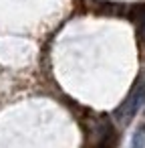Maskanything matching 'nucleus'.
<instances>
[{
	"instance_id": "obj_2",
	"label": "nucleus",
	"mask_w": 145,
	"mask_h": 148,
	"mask_svg": "<svg viewBox=\"0 0 145 148\" xmlns=\"http://www.w3.org/2000/svg\"><path fill=\"white\" fill-rule=\"evenodd\" d=\"M145 146V124H141L135 134H133V140H131V148H143Z\"/></svg>"
},
{
	"instance_id": "obj_1",
	"label": "nucleus",
	"mask_w": 145,
	"mask_h": 148,
	"mask_svg": "<svg viewBox=\"0 0 145 148\" xmlns=\"http://www.w3.org/2000/svg\"><path fill=\"white\" fill-rule=\"evenodd\" d=\"M143 106H145V75L135 83L133 91L127 95V99L121 103V108L115 112V116H117V120L127 122V120H131Z\"/></svg>"
}]
</instances>
